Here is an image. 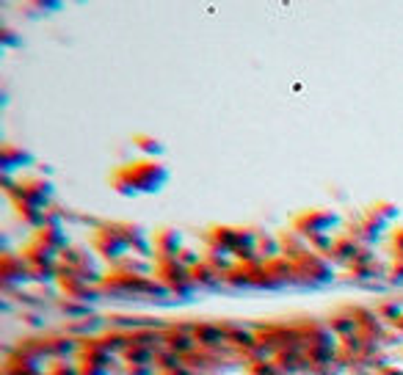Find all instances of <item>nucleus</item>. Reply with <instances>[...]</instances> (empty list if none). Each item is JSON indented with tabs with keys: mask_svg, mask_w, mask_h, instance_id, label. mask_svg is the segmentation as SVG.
<instances>
[{
	"mask_svg": "<svg viewBox=\"0 0 403 375\" xmlns=\"http://www.w3.org/2000/svg\"><path fill=\"white\" fill-rule=\"evenodd\" d=\"M168 183V168L155 157H138L116 166L108 174V185L119 196H149L161 193Z\"/></svg>",
	"mask_w": 403,
	"mask_h": 375,
	"instance_id": "f257e3e1",
	"label": "nucleus"
},
{
	"mask_svg": "<svg viewBox=\"0 0 403 375\" xmlns=\"http://www.w3.org/2000/svg\"><path fill=\"white\" fill-rule=\"evenodd\" d=\"M204 246L224 251L235 257L240 251H257V229L252 226H232V223H216L204 232Z\"/></svg>",
	"mask_w": 403,
	"mask_h": 375,
	"instance_id": "f03ea898",
	"label": "nucleus"
},
{
	"mask_svg": "<svg viewBox=\"0 0 403 375\" xmlns=\"http://www.w3.org/2000/svg\"><path fill=\"white\" fill-rule=\"evenodd\" d=\"M100 290L105 295H158L166 298L171 295L166 287L155 276H144V273H128V271H113L105 273L100 281Z\"/></svg>",
	"mask_w": 403,
	"mask_h": 375,
	"instance_id": "7ed1b4c3",
	"label": "nucleus"
},
{
	"mask_svg": "<svg viewBox=\"0 0 403 375\" xmlns=\"http://www.w3.org/2000/svg\"><path fill=\"white\" fill-rule=\"evenodd\" d=\"M342 216L337 210L329 207H309L302 210L296 219L290 221V229H296L302 238H312V235H323V232H332L335 226H340Z\"/></svg>",
	"mask_w": 403,
	"mask_h": 375,
	"instance_id": "20e7f679",
	"label": "nucleus"
},
{
	"mask_svg": "<svg viewBox=\"0 0 403 375\" xmlns=\"http://www.w3.org/2000/svg\"><path fill=\"white\" fill-rule=\"evenodd\" d=\"M11 202H28L34 207L47 210L53 204V196H56V185L44 177H20L17 188L8 193Z\"/></svg>",
	"mask_w": 403,
	"mask_h": 375,
	"instance_id": "39448f33",
	"label": "nucleus"
},
{
	"mask_svg": "<svg viewBox=\"0 0 403 375\" xmlns=\"http://www.w3.org/2000/svg\"><path fill=\"white\" fill-rule=\"evenodd\" d=\"M89 246L92 251L100 257V259H108V262H119V259H125V254H128V243L108 226V223H100L92 235H89Z\"/></svg>",
	"mask_w": 403,
	"mask_h": 375,
	"instance_id": "423d86ee",
	"label": "nucleus"
},
{
	"mask_svg": "<svg viewBox=\"0 0 403 375\" xmlns=\"http://www.w3.org/2000/svg\"><path fill=\"white\" fill-rule=\"evenodd\" d=\"M296 276H299V281H306V284H329L335 279V265L326 257L309 251L302 259H296Z\"/></svg>",
	"mask_w": 403,
	"mask_h": 375,
	"instance_id": "0eeeda50",
	"label": "nucleus"
},
{
	"mask_svg": "<svg viewBox=\"0 0 403 375\" xmlns=\"http://www.w3.org/2000/svg\"><path fill=\"white\" fill-rule=\"evenodd\" d=\"M58 290H61V295L64 298H72V301H83V304H92V301H97L102 295L100 284H89V281H83L80 276H75V273H61L58 271Z\"/></svg>",
	"mask_w": 403,
	"mask_h": 375,
	"instance_id": "6e6552de",
	"label": "nucleus"
},
{
	"mask_svg": "<svg viewBox=\"0 0 403 375\" xmlns=\"http://www.w3.org/2000/svg\"><path fill=\"white\" fill-rule=\"evenodd\" d=\"M182 246V232L174 229V226H163L158 232H152V259L155 262H163V259H174Z\"/></svg>",
	"mask_w": 403,
	"mask_h": 375,
	"instance_id": "1a4fd4ad",
	"label": "nucleus"
},
{
	"mask_svg": "<svg viewBox=\"0 0 403 375\" xmlns=\"http://www.w3.org/2000/svg\"><path fill=\"white\" fill-rule=\"evenodd\" d=\"M78 364H94V367H105V370H116V356L102 348L100 337H89V340H80V348H78Z\"/></svg>",
	"mask_w": 403,
	"mask_h": 375,
	"instance_id": "9d476101",
	"label": "nucleus"
},
{
	"mask_svg": "<svg viewBox=\"0 0 403 375\" xmlns=\"http://www.w3.org/2000/svg\"><path fill=\"white\" fill-rule=\"evenodd\" d=\"M0 279H3L6 287L34 281L31 279V268H28V262H25L23 257L11 254V251H3V257H0Z\"/></svg>",
	"mask_w": 403,
	"mask_h": 375,
	"instance_id": "9b49d317",
	"label": "nucleus"
},
{
	"mask_svg": "<svg viewBox=\"0 0 403 375\" xmlns=\"http://www.w3.org/2000/svg\"><path fill=\"white\" fill-rule=\"evenodd\" d=\"M31 240L42 243L44 249L56 251L58 257H61V254H64V251L69 249V235H67V229H64V223H56V221H47V223L42 226V229H36Z\"/></svg>",
	"mask_w": 403,
	"mask_h": 375,
	"instance_id": "f8f14e48",
	"label": "nucleus"
},
{
	"mask_svg": "<svg viewBox=\"0 0 403 375\" xmlns=\"http://www.w3.org/2000/svg\"><path fill=\"white\" fill-rule=\"evenodd\" d=\"M384 229H387V223L376 221L373 216H368V213L356 216V219L348 223V235H351L354 240H359L362 246H370V243H376V240L381 238V232H384Z\"/></svg>",
	"mask_w": 403,
	"mask_h": 375,
	"instance_id": "ddd939ff",
	"label": "nucleus"
},
{
	"mask_svg": "<svg viewBox=\"0 0 403 375\" xmlns=\"http://www.w3.org/2000/svg\"><path fill=\"white\" fill-rule=\"evenodd\" d=\"M359 246H362L359 240H354L348 232H342V235H337L335 238V246H332V251L326 254V259H329L332 265H340V268H351L354 259H356Z\"/></svg>",
	"mask_w": 403,
	"mask_h": 375,
	"instance_id": "4468645a",
	"label": "nucleus"
},
{
	"mask_svg": "<svg viewBox=\"0 0 403 375\" xmlns=\"http://www.w3.org/2000/svg\"><path fill=\"white\" fill-rule=\"evenodd\" d=\"M78 348H80V340L69 337L64 331L47 334V353H50V362H53V359H78Z\"/></svg>",
	"mask_w": 403,
	"mask_h": 375,
	"instance_id": "2eb2a0df",
	"label": "nucleus"
},
{
	"mask_svg": "<svg viewBox=\"0 0 403 375\" xmlns=\"http://www.w3.org/2000/svg\"><path fill=\"white\" fill-rule=\"evenodd\" d=\"M326 328H329L335 337H340V340L359 334V323H356V317H354V309H351V307H348V309H340V312H335V314H329Z\"/></svg>",
	"mask_w": 403,
	"mask_h": 375,
	"instance_id": "dca6fc26",
	"label": "nucleus"
},
{
	"mask_svg": "<svg viewBox=\"0 0 403 375\" xmlns=\"http://www.w3.org/2000/svg\"><path fill=\"white\" fill-rule=\"evenodd\" d=\"M34 163V155L31 152H25V149H20V147H14V144H3L0 147V171L3 174H11V171H17V168H23V166H31Z\"/></svg>",
	"mask_w": 403,
	"mask_h": 375,
	"instance_id": "f3484780",
	"label": "nucleus"
},
{
	"mask_svg": "<svg viewBox=\"0 0 403 375\" xmlns=\"http://www.w3.org/2000/svg\"><path fill=\"white\" fill-rule=\"evenodd\" d=\"M279 249H282V257L296 262V259H302L304 254H309V243L296 229H285V232H279Z\"/></svg>",
	"mask_w": 403,
	"mask_h": 375,
	"instance_id": "a211bd4d",
	"label": "nucleus"
},
{
	"mask_svg": "<svg viewBox=\"0 0 403 375\" xmlns=\"http://www.w3.org/2000/svg\"><path fill=\"white\" fill-rule=\"evenodd\" d=\"M266 271H268L271 279L276 281V287L299 281V276H296V262H293V259H287V257H276V259L266 262Z\"/></svg>",
	"mask_w": 403,
	"mask_h": 375,
	"instance_id": "6ab92c4d",
	"label": "nucleus"
},
{
	"mask_svg": "<svg viewBox=\"0 0 403 375\" xmlns=\"http://www.w3.org/2000/svg\"><path fill=\"white\" fill-rule=\"evenodd\" d=\"M194 340L199 348H221L224 328L218 323H194Z\"/></svg>",
	"mask_w": 403,
	"mask_h": 375,
	"instance_id": "aec40b11",
	"label": "nucleus"
},
{
	"mask_svg": "<svg viewBox=\"0 0 403 375\" xmlns=\"http://www.w3.org/2000/svg\"><path fill=\"white\" fill-rule=\"evenodd\" d=\"M102 348H108L113 356H122L125 348L130 345V331H122V328H105L100 334Z\"/></svg>",
	"mask_w": 403,
	"mask_h": 375,
	"instance_id": "412c9836",
	"label": "nucleus"
},
{
	"mask_svg": "<svg viewBox=\"0 0 403 375\" xmlns=\"http://www.w3.org/2000/svg\"><path fill=\"white\" fill-rule=\"evenodd\" d=\"M155 348H147V345L130 343L125 348V353L119 356L125 364H155Z\"/></svg>",
	"mask_w": 403,
	"mask_h": 375,
	"instance_id": "4be33fe9",
	"label": "nucleus"
},
{
	"mask_svg": "<svg viewBox=\"0 0 403 375\" xmlns=\"http://www.w3.org/2000/svg\"><path fill=\"white\" fill-rule=\"evenodd\" d=\"M14 207H17L20 221H23V223H28L34 232L47 223V210H42V207H34V204H28V202H14Z\"/></svg>",
	"mask_w": 403,
	"mask_h": 375,
	"instance_id": "5701e85b",
	"label": "nucleus"
},
{
	"mask_svg": "<svg viewBox=\"0 0 403 375\" xmlns=\"http://www.w3.org/2000/svg\"><path fill=\"white\" fill-rule=\"evenodd\" d=\"M44 373L36 362H28V359H20L14 353L6 356V364H3V375H39Z\"/></svg>",
	"mask_w": 403,
	"mask_h": 375,
	"instance_id": "b1692460",
	"label": "nucleus"
},
{
	"mask_svg": "<svg viewBox=\"0 0 403 375\" xmlns=\"http://www.w3.org/2000/svg\"><path fill=\"white\" fill-rule=\"evenodd\" d=\"M133 147L144 157H161L163 152H166L163 141H161V138H155V135H147V133H135V135H133Z\"/></svg>",
	"mask_w": 403,
	"mask_h": 375,
	"instance_id": "393cba45",
	"label": "nucleus"
},
{
	"mask_svg": "<svg viewBox=\"0 0 403 375\" xmlns=\"http://www.w3.org/2000/svg\"><path fill=\"white\" fill-rule=\"evenodd\" d=\"M368 216H373L376 221H381V223H387L390 226V221H395L401 216V207L395 204V202H387V199H378V202H373L368 210H365Z\"/></svg>",
	"mask_w": 403,
	"mask_h": 375,
	"instance_id": "a878e982",
	"label": "nucleus"
},
{
	"mask_svg": "<svg viewBox=\"0 0 403 375\" xmlns=\"http://www.w3.org/2000/svg\"><path fill=\"white\" fill-rule=\"evenodd\" d=\"M204 262L224 279L232 268H235L237 262H235V257H230V254H224V251H216V249H207V254H204Z\"/></svg>",
	"mask_w": 403,
	"mask_h": 375,
	"instance_id": "bb28decb",
	"label": "nucleus"
},
{
	"mask_svg": "<svg viewBox=\"0 0 403 375\" xmlns=\"http://www.w3.org/2000/svg\"><path fill=\"white\" fill-rule=\"evenodd\" d=\"M257 257H260L263 262H271V259L282 257L279 235H257Z\"/></svg>",
	"mask_w": 403,
	"mask_h": 375,
	"instance_id": "cd10ccee",
	"label": "nucleus"
},
{
	"mask_svg": "<svg viewBox=\"0 0 403 375\" xmlns=\"http://www.w3.org/2000/svg\"><path fill=\"white\" fill-rule=\"evenodd\" d=\"M182 364V356H177V353H171L168 348H158V353H155V370L158 373H171V370H177Z\"/></svg>",
	"mask_w": 403,
	"mask_h": 375,
	"instance_id": "c85d7f7f",
	"label": "nucleus"
},
{
	"mask_svg": "<svg viewBox=\"0 0 403 375\" xmlns=\"http://www.w3.org/2000/svg\"><path fill=\"white\" fill-rule=\"evenodd\" d=\"M58 309L72 317V320H83V317H92V304H83V301H72V298H61L58 301Z\"/></svg>",
	"mask_w": 403,
	"mask_h": 375,
	"instance_id": "c756f323",
	"label": "nucleus"
},
{
	"mask_svg": "<svg viewBox=\"0 0 403 375\" xmlns=\"http://www.w3.org/2000/svg\"><path fill=\"white\" fill-rule=\"evenodd\" d=\"M191 276H194V284H199V287H213V284H218V281H224L204 259H202L197 268H191Z\"/></svg>",
	"mask_w": 403,
	"mask_h": 375,
	"instance_id": "7c9ffc66",
	"label": "nucleus"
},
{
	"mask_svg": "<svg viewBox=\"0 0 403 375\" xmlns=\"http://www.w3.org/2000/svg\"><path fill=\"white\" fill-rule=\"evenodd\" d=\"M376 314H378V320L381 323H398L403 317V307L398 301H381V304H376Z\"/></svg>",
	"mask_w": 403,
	"mask_h": 375,
	"instance_id": "2f4dec72",
	"label": "nucleus"
},
{
	"mask_svg": "<svg viewBox=\"0 0 403 375\" xmlns=\"http://www.w3.org/2000/svg\"><path fill=\"white\" fill-rule=\"evenodd\" d=\"M335 238H337V235L323 232V235H312V238H306V243H309V251H315V254L326 257V254L332 251V246H335Z\"/></svg>",
	"mask_w": 403,
	"mask_h": 375,
	"instance_id": "473e14b6",
	"label": "nucleus"
},
{
	"mask_svg": "<svg viewBox=\"0 0 403 375\" xmlns=\"http://www.w3.org/2000/svg\"><path fill=\"white\" fill-rule=\"evenodd\" d=\"M47 375H80V364L72 359H53L47 364Z\"/></svg>",
	"mask_w": 403,
	"mask_h": 375,
	"instance_id": "72a5a7b5",
	"label": "nucleus"
},
{
	"mask_svg": "<svg viewBox=\"0 0 403 375\" xmlns=\"http://www.w3.org/2000/svg\"><path fill=\"white\" fill-rule=\"evenodd\" d=\"M249 375H285L276 362H254L249 364Z\"/></svg>",
	"mask_w": 403,
	"mask_h": 375,
	"instance_id": "f704fd0d",
	"label": "nucleus"
},
{
	"mask_svg": "<svg viewBox=\"0 0 403 375\" xmlns=\"http://www.w3.org/2000/svg\"><path fill=\"white\" fill-rule=\"evenodd\" d=\"M122 375H158L155 364H122Z\"/></svg>",
	"mask_w": 403,
	"mask_h": 375,
	"instance_id": "c9c22d12",
	"label": "nucleus"
},
{
	"mask_svg": "<svg viewBox=\"0 0 403 375\" xmlns=\"http://www.w3.org/2000/svg\"><path fill=\"white\" fill-rule=\"evenodd\" d=\"M177 259H180V262H182L185 268H197V265H199L204 257H199L197 251H191V249H182L180 254H177Z\"/></svg>",
	"mask_w": 403,
	"mask_h": 375,
	"instance_id": "e433bc0d",
	"label": "nucleus"
},
{
	"mask_svg": "<svg viewBox=\"0 0 403 375\" xmlns=\"http://www.w3.org/2000/svg\"><path fill=\"white\" fill-rule=\"evenodd\" d=\"M390 246H392V251H395L398 259H401L403 257V226H398V229L390 232Z\"/></svg>",
	"mask_w": 403,
	"mask_h": 375,
	"instance_id": "4c0bfd02",
	"label": "nucleus"
},
{
	"mask_svg": "<svg viewBox=\"0 0 403 375\" xmlns=\"http://www.w3.org/2000/svg\"><path fill=\"white\" fill-rule=\"evenodd\" d=\"M387 279L403 284V259H395V262L390 265V271H387Z\"/></svg>",
	"mask_w": 403,
	"mask_h": 375,
	"instance_id": "58836bf2",
	"label": "nucleus"
},
{
	"mask_svg": "<svg viewBox=\"0 0 403 375\" xmlns=\"http://www.w3.org/2000/svg\"><path fill=\"white\" fill-rule=\"evenodd\" d=\"M80 375H111V370L94 367V364H80Z\"/></svg>",
	"mask_w": 403,
	"mask_h": 375,
	"instance_id": "ea45409f",
	"label": "nucleus"
},
{
	"mask_svg": "<svg viewBox=\"0 0 403 375\" xmlns=\"http://www.w3.org/2000/svg\"><path fill=\"white\" fill-rule=\"evenodd\" d=\"M378 375H403V367H395V364H384Z\"/></svg>",
	"mask_w": 403,
	"mask_h": 375,
	"instance_id": "a19ab883",
	"label": "nucleus"
},
{
	"mask_svg": "<svg viewBox=\"0 0 403 375\" xmlns=\"http://www.w3.org/2000/svg\"><path fill=\"white\" fill-rule=\"evenodd\" d=\"M3 42H6V44H17V39H14V31H11V28H3Z\"/></svg>",
	"mask_w": 403,
	"mask_h": 375,
	"instance_id": "79ce46f5",
	"label": "nucleus"
},
{
	"mask_svg": "<svg viewBox=\"0 0 403 375\" xmlns=\"http://www.w3.org/2000/svg\"><path fill=\"white\" fill-rule=\"evenodd\" d=\"M23 317H25V320H28V323H31V326H39V314H23Z\"/></svg>",
	"mask_w": 403,
	"mask_h": 375,
	"instance_id": "37998d69",
	"label": "nucleus"
}]
</instances>
